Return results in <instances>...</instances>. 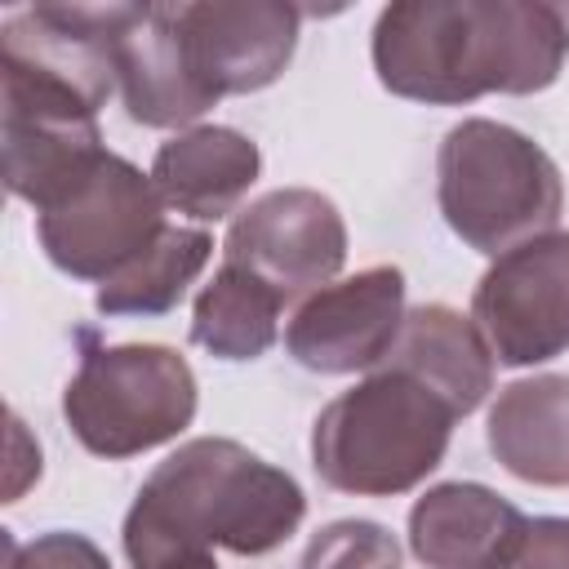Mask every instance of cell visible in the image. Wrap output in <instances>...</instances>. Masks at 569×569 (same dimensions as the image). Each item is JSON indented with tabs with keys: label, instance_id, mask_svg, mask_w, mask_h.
I'll return each mask as SVG.
<instances>
[{
	"label": "cell",
	"instance_id": "1",
	"mask_svg": "<svg viewBox=\"0 0 569 569\" xmlns=\"http://www.w3.org/2000/svg\"><path fill=\"white\" fill-rule=\"evenodd\" d=\"M373 71L387 93L462 107L485 93H542L556 84L569 27L542 0H396L373 22Z\"/></svg>",
	"mask_w": 569,
	"mask_h": 569
},
{
	"label": "cell",
	"instance_id": "2",
	"mask_svg": "<svg viewBox=\"0 0 569 569\" xmlns=\"http://www.w3.org/2000/svg\"><path fill=\"white\" fill-rule=\"evenodd\" d=\"M307 516L302 485L227 436H196L178 445L142 480L120 542L133 569L173 551H236L267 556L284 547Z\"/></svg>",
	"mask_w": 569,
	"mask_h": 569
},
{
	"label": "cell",
	"instance_id": "3",
	"mask_svg": "<svg viewBox=\"0 0 569 569\" xmlns=\"http://www.w3.org/2000/svg\"><path fill=\"white\" fill-rule=\"evenodd\" d=\"M453 422L458 413L445 396L405 369L378 365L316 413L311 467L338 493L396 498L445 462Z\"/></svg>",
	"mask_w": 569,
	"mask_h": 569
},
{
	"label": "cell",
	"instance_id": "4",
	"mask_svg": "<svg viewBox=\"0 0 569 569\" xmlns=\"http://www.w3.org/2000/svg\"><path fill=\"white\" fill-rule=\"evenodd\" d=\"M436 200L449 231L476 253H507L556 231L565 182L556 160L502 120H458L436 151Z\"/></svg>",
	"mask_w": 569,
	"mask_h": 569
},
{
	"label": "cell",
	"instance_id": "5",
	"mask_svg": "<svg viewBox=\"0 0 569 569\" xmlns=\"http://www.w3.org/2000/svg\"><path fill=\"white\" fill-rule=\"evenodd\" d=\"M200 405L196 373L164 342H84L62 391L71 436L98 458H133L178 440Z\"/></svg>",
	"mask_w": 569,
	"mask_h": 569
},
{
	"label": "cell",
	"instance_id": "6",
	"mask_svg": "<svg viewBox=\"0 0 569 569\" xmlns=\"http://www.w3.org/2000/svg\"><path fill=\"white\" fill-rule=\"evenodd\" d=\"M164 200L133 160L107 151L102 164L53 209L36 213L44 258L71 280H111L164 231Z\"/></svg>",
	"mask_w": 569,
	"mask_h": 569
},
{
	"label": "cell",
	"instance_id": "7",
	"mask_svg": "<svg viewBox=\"0 0 569 569\" xmlns=\"http://www.w3.org/2000/svg\"><path fill=\"white\" fill-rule=\"evenodd\" d=\"M0 156L4 187L44 213L102 164L98 111L67 89L0 71Z\"/></svg>",
	"mask_w": 569,
	"mask_h": 569
},
{
	"label": "cell",
	"instance_id": "8",
	"mask_svg": "<svg viewBox=\"0 0 569 569\" xmlns=\"http://www.w3.org/2000/svg\"><path fill=\"white\" fill-rule=\"evenodd\" d=\"M471 320L507 369L569 351V231H542L498 253L471 289Z\"/></svg>",
	"mask_w": 569,
	"mask_h": 569
},
{
	"label": "cell",
	"instance_id": "9",
	"mask_svg": "<svg viewBox=\"0 0 569 569\" xmlns=\"http://www.w3.org/2000/svg\"><path fill=\"white\" fill-rule=\"evenodd\" d=\"M222 262L253 271L284 302H302L342 271L347 222L329 196L311 187H276L231 218Z\"/></svg>",
	"mask_w": 569,
	"mask_h": 569
},
{
	"label": "cell",
	"instance_id": "10",
	"mask_svg": "<svg viewBox=\"0 0 569 569\" xmlns=\"http://www.w3.org/2000/svg\"><path fill=\"white\" fill-rule=\"evenodd\" d=\"M400 325L405 271L378 262L307 293L284 325V351L311 373H360L391 356Z\"/></svg>",
	"mask_w": 569,
	"mask_h": 569
},
{
	"label": "cell",
	"instance_id": "11",
	"mask_svg": "<svg viewBox=\"0 0 569 569\" xmlns=\"http://www.w3.org/2000/svg\"><path fill=\"white\" fill-rule=\"evenodd\" d=\"M173 18L218 98L276 84L293 62L302 27V9L284 0H187L173 4Z\"/></svg>",
	"mask_w": 569,
	"mask_h": 569
},
{
	"label": "cell",
	"instance_id": "12",
	"mask_svg": "<svg viewBox=\"0 0 569 569\" xmlns=\"http://www.w3.org/2000/svg\"><path fill=\"white\" fill-rule=\"evenodd\" d=\"M116 80L133 124L178 129L200 120L218 93L191 62V49L178 31L173 4H133L116 40Z\"/></svg>",
	"mask_w": 569,
	"mask_h": 569
},
{
	"label": "cell",
	"instance_id": "13",
	"mask_svg": "<svg viewBox=\"0 0 569 569\" xmlns=\"http://www.w3.org/2000/svg\"><path fill=\"white\" fill-rule=\"evenodd\" d=\"M262 173V151L249 133L227 124H191L156 147L151 182L160 200L196 222L236 213Z\"/></svg>",
	"mask_w": 569,
	"mask_h": 569
},
{
	"label": "cell",
	"instance_id": "14",
	"mask_svg": "<svg viewBox=\"0 0 569 569\" xmlns=\"http://www.w3.org/2000/svg\"><path fill=\"white\" fill-rule=\"evenodd\" d=\"M485 440L516 480L569 489V373L507 382L489 405Z\"/></svg>",
	"mask_w": 569,
	"mask_h": 569
},
{
	"label": "cell",
	"instance_id": "15",
	"mask_svg": "<svg viewBox=\"0 0 569 569\" xmlns=\"http://www.w3.org/2000/svg\"><path fill=\"white\" fill-rule=\"evenodd\" d=\"M382 365L413 373L436 396H445L458 418H467L493 391L498 360L471 316H462L449 302H422V307L405 311L400 338Z\"/></svg>",
	"mask_w": 569,
	"mask_h": 569
},
{
	"label": "cell",
	"instance_id": "16",
	"mask_svg": "<svg viewBox=\"0 0 569 569\" xmlns=\"http://www.w3.org/2000/svg\"><path fill=\"white\" fill-rule=\"evenodd\" d=\"M525 511L476 480L431 485L409 507V551L427 569H480L520 529Z\"/></svg>",
	"mask_w": 569,
	"mask_h": 569
},
{
	"label": "cell",
	"instance_id": "17",
	"mask_svg": "<svg viewBox=\"0 0 569 569\" xmlns=\"http://www.w3.org/2000/svg\"><path fill=\"white\" fill-rule=\"evenodd\" d=\"M284 298L253 271L222 262L191 302V342L218 360H258L280 338Z\"/></svg>",
	"mask_w": 569,
	"mask_h": 569
},
{
	"label": "cell",
	"instance_id": "18",
	"mask_svg": "<svg viewBox=\"0 0 569 569\" xmlns=\"http://www.w3.org/2000/svg\"><path fill=\"white\" fill-rule=\"evenodd\" d=\"M209 258H213V236L204 227L169 222L147 253H138L124 271L98 284L93 307L102 316H164L182 302L187 284L204 271Z\"/></svg>",
	"mask_w": 569,
	"mask_h": 569
},
{
	"label": "cell",
	"instance_id": "19",
	"mask_svg": "<svg viewBox=\"0 0 569 569\" xmlns=\"http://www.w3.org/2000/svg\"><path fill=\"white\" fill-rule=\"evenodd\" d=\"M298 569H400V542L378 520H333L311 533Z\"/></svg>",
	"mask_w": 569,
	"mask_h": 569
},
{
	"label": "cell",
	"instance_id": "20",
	"mask_svg": "<svg viewBox=\"0 0 569 569\" xmlns=\"http://www.w3.org/2000/svg\"><path fill=\"white\" fill-rule=\"evenodd\" d=\"M502 569H569V516H525L498 551Z\"/></svg>",
	"mask_w": 569,
	"mask_h": 569
},
{
	"label": "cell",
	"instance_id": "21",
	"mask_svg": "<svg viewBox=\"0 0 569 569\" xmlns=\"http://www.w3.org/2000/svg\"><path fill=\"white\" fill-rule=\"evenodd\" d=\"M9 569H111V560L93 538L49 529L31 542H9Z\"/></svg>",
	"mask_w": 569,
	"mask_h": 569
},
{
	"label": "cell",
	"instance_id": "22",
	"mask_svg": "<svg viewBox=\"0 0 569 569\" xmlns=\"http://www.w3.org/2000/svg\"><path fill=\"white\" fill-rule=\"evenodd\" d=\"M142 569H218V560H213V551H173V556L151 560Z\"/></svg>",
	"mask_w": 569,
	"mask_h": 569
},
{
	"label": "cell",
	"instance_id": "23",
	"mask_svg": "<svg viewBox=\"0 0 569 569\" xmlns=\"http://www.w3.org/2000/svg\"><path fill=\"white\" fill-rule=\"evenodd\" d=\"M560 13H565V27H569V4H560Z\"/></svg>",
	"mask_w": 569,
	"mask_h": 569
},
{
	"label": "cell",
	"instance_id": "24",
	"mask_svg": "<svg viewBox=\"0 0 569 569\" xmlns=\"http://www.w3.org/2000/svg\"><path fill=\"white\" fill-rule=\"evenodd\" d=\"M480 569H502V565H498V560H489V565H480Z\"/></svg>",
	"mask_w": 569,
	"mask_h": 569
}]
</instances>
